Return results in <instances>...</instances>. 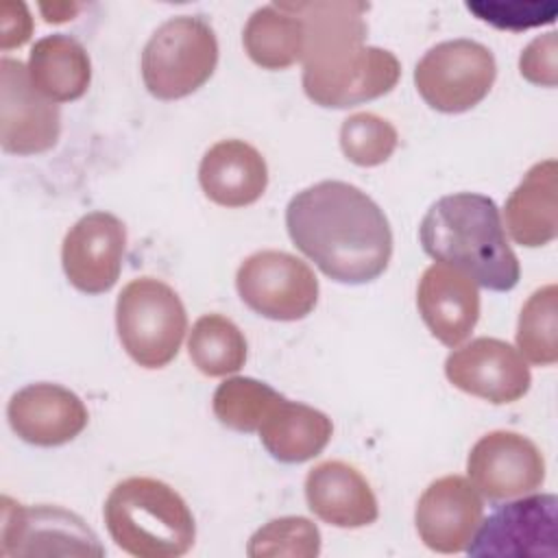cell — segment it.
I'll return each instance as SVG.
<instances>
[{"label":"cell","instance_id":"1","mask_svg":"<svg viewBox=\"0 0 558 558\" xmlns=\"http://www.w3.org/2000/svg\"><path fill=\"white\" fill-rule=\"evenodd\" d=\"M286 229L294 246L338 283H368L392 257L388 218L347 181L329 179L296 192L286 207Z\"/></svg>","mask_w":558,"mask_h":558},{"label":"cell","instance_id":"2","mask_svg":"<svg viewBox=\"0 0 558 558\" xmlns=\"http://www.w3.org/2000/svg\"><path fill=\"white\" fill-rule=\"evenodd\" d=\"M279 7L303 22V89L312 102L347 109L392 92L401 63L390 50L366 46L368 4L314 0Z\"/></svg>","mask_w":558,"mask_h":558},{"label":"cell","instance_id":"3","mask_svg":"<svg viewBox=\"0 0 558 558\" xmlns=\"http://www.w3.org/2000/svg\"><path fill=\"white\" fill-rule=\"evenodd\" d=\"M423 251L469 275L477 286L508 292L519 283L521 266L506 240L499 207L475 192L438 198L421 220Z\"/></svg>","mask_w":558,"mask_h":558},{"label":"cell","instance_id":"4","mask_svg":"<svg viewBox=\"0 0 558 558\" xmlns=\"http://www.w3.org/2000/svg\"><path fill=\"white\" fill-rule=\"evenodd\" d=\"M105 525L113 543L137 558H177L190 551L196 523L185 499L155 477H126L107 495Z\"/></svg>","mask_w":558,"mask_h":558},{"label":"cell","instance_id":"5","mask_svg":"<svg viewBox=\"0 0 558 558\" xmlns=\"http://www.w3.org/2000/svg\"><path fill=\"white\" fill-rule=\"evenodd\" d=\"M116 327L122 349L144 368L170 364L187 331V314L179 294L161 279L129 281L116 301Z\"/></svg>","mask_w":558,"mask_h":558},{"label":"cell","instance_id":"6","mask_svg":"<svg viewBox=\"0 0 558 558\" xmlns=\"http://www.w3.org/2000/svg\"><path fill=\"white\" fill-rule=\"evenodd\" d=\"M218 63V39L201 15L166 20L142 50V81L159 100L185 98L203 87Z\"/></svg>","mask_w":558,"mask_h":558},{"label":"cell","instance_id":"7","mask_svg":"<svg viewBox=\"0 0 558 558\" xmlns=\"http://www.w3.org/2000/svg\"><path fill=\"white\" fill-rule=\"evenodd\" d=\"M497 76L493 52L473 39H447L429 48L414 68L421 98L436 111L462 113L480 105Z\"/></svg>","mask_w":558,"mask_h":558},{"label":"cell","instance_id":"8","mask_svg":"<svg viewBox=\"0 0 558 558\" xmlns=\"http://www.w3.org/2000/svg\"><path fill=\"white\" fill-rule=\"evenodd\" d=\"M240 299L270 320H301L316 307L318 279L314 270L292 253L257 251L248 255L235 275Z\"/></svg>","mask_w":558,"mask_h":558},{"label":"cell","instance_id":"9","mask_svg":"<svg viewBox=\"0 0 558 558\" xmlns=\"http://www.w3.org/2000/svg\"><path fill=\"white\" fill-rule=\"evenodd\" d=\"M556 495H523L517 501L499 506L484 519L464 551L475 558H556Z\"/></svg>","mask_w":558,"mask_h":558},{"label":"cell","instance_id":"10","mask_svg":"<svg viewBox=\"0 0 558 558\" xmlns=\"http://www.w3.org/2000/svg\"><path fill=\"white\" fill-rule=\"evenodd\" d=\"M0 556H102L87 523L59 506H22L2 497Z\"/></svg>","mask_w":558,"mask_h":558},{"label":"cell","instance_id":"11","mask_svg":"<svg viewBox=\"0 0 558 558\" xmlns=\"http://www.w3.org/2000/svg\"><path fill=\"white\" fill-rule=\"evenodd\" d=\"M0 144L4 153L50 150L61 133L59 105L37 92L20 59L0 61Z\"/></svg>","mask_w":558,"mask_h":558},{"label":"cell","instance_id":"12","mask_svg":"<svg viewBox=\"0 0 558 558\" xmlns=\"http://www.w3.org/2000/svg\"><path fill=\"white\" fill-rule=\"evenodd\" d=\"M466 473L475 490L490 501H504L541 488L545 458L527 436L495 429L471 447Z\"/></svg>","mask_w":558,"mask_h":558},{"label":"cell","instance_id":"13","mask_svg":"<svg viewBox=\"0 0 558 558\" xmlns=\"http://www.w3.org/2000/svg\"><path fill=\"white\" fill-rule=\"evenodd\" d=\"M447 379L462 392L495 405L519 401L532 384L521 353L499 338H475L445 360Z\"/></svg>","mask_w":558,"mask_h":558},{"label":"cell","instance_id":"14","mask_svg":"<svg viewBox=\"0 0 558 558\" xmlns=\"http://www.w3.org/2000/svg\"><path fill=\"white\" fill-rule=\"evenodd\" d=\"M124 222L109 211H89L63 238L61 264L68 281L85 294L111 290L122 270Z\"/></svg>","mask_w":558,"mask_h":558},{"label":"cell","instance_id":"15","mask_svg":"<svg viewBox=\"0 0 558 558\" xmlns=\"http://www.w3.org/2000/svg\"><path fill=\"white\" fill-rule=\"evenodd\" d=\"M484 504L462 475L434 480L418 497L414 523L425 547L438 554H460L482 523Z\"/></svg>","mask_w":558,"mask_h":558},{"label":"cell","instance_id":"16","mask_svg":"<svg viewBox=\"0 0 558 558\" xmlns=\"http://www.w3.org/2000/svg\"><path fill=\"white\" fill-rule=\"evenodd\" d=\"M11 429L28 445L59 447L74 440L87 425V408L78 395L59 384H28L9 405Z\"/></svg>","mask_w":558,"mask_h":558},{"label":"cell","instance_id":"17","mask_svg":"<svg viewBox=\"0 0 558 558\" xmlns=\"http://www.w3.org/2000/svg\"><path fill=\"white\" fill-rule=\"evenodd\" d=\"M416 307L438 342L458 347L471 336L480 318L477 283L462 270L436 262L421 275Z\"/></svg>","mask_w":558,"mask_h":558},{"label":"cell","instance_id":"18","mask_svg":"<svg viewBox=\"0 0 558 558\" xmlns=\"http://www.w3.org/2000/svg\"><path fill=\"white\" fill-rule=\"evenodd\" d=\"M307 508L336 527H364L377 521V497L366 477L342 460H327L305 477Z\"/></svg>","mask_w":558,"mask_h":558},{"label":"cell","instance_id":"19","mask_svg":"<svg viewBox=\"0 0 558 558\" xmlns=\"http://www.w3.org/2000/svg\"><path fill=\"white\" fill-rule=\"evenodd\" d=\"M198 183L216 205L246 207L266 192L268 166L262 153L244 140H222L203 155Z\"/></svg>","mask_w":558,"mask_h":558},{"label":"cell","instance_id":"20","mask_svg":"<svg viewBox=\"0 0 558 558\" xmlns=\"http://www.w3.org/2000/svg\"><path fill=\"white\" fill-rule=\"evenodd\" d=\"M558 163L545 159L534 163L521 183L512 190L504 207V220L510 238L527 248L549 244L558 233L556 190Z\"/></svg>","mask_w":558,"mask_h":558},{"label":"cell","instance_id":"21","mask_svg":"<svg viewBox=\"0 0 558 558\" xmlns=\"http://www.w3.org/2000/svg\"><path fill=\"white\" fill-rule=\"evenodd\" d=\"M257 434L275 460L299 464L316 458L327 447L333 425L325 412L281 397L262 421Z\"/></svg>","mask_w":558,"mask_h":558},{"label":"cell","instance_id":"22","mask_svg":"<svg viewBox=\"0 0 558 558\" xmlns=\"http://www.w3.org/2000/svg\"><path fill=\"white\" fill-rule=\"evenodd\" d=\"M28 76L52 102L78 100L92 81L87 50L70 35L54 33L35 41L28 54Z\"/></svg>","mask_w":558,"mask_h":558},{"label":"cell","instance_id":"23","mask_svg":"<svg viewBox=\"0 0 558 558\" xmlns=\"http://www.w3.org/2000/svg\"><path fill=\"white\" fill-rule=\"evenodd\" d=\"M242 44L253 63L264 70H286L303 59L305 28L303 22L281 9L266 4L251 13L242 31Z\"/></svg>","mask_w":558,"mask_h":558},{"label":"cell","instance_id":"24","mask_svg":"<svg viewBox=\"0 0 558 558\" xmlns=\"http://www.w3.org/2000/svg\"><path fill=\"white\" fill-rule=\"evenodd\" d=\"M187 355L207 377L238 373L246 362V338L240 327L222 314H203L190 331Z\"/></svg>","mask_w":558,"mask_h":558},{"label":"cell","instance_id":"25","mask_svg":"<svg viewBox=\"0 0 558 558\" xmlns=\"http://www.w3.org/2000/svg\"><path fill=\"white\" fill-rule=\"evenodd\" d=\"M558 288L547 283L530 294L519 314L517 349L521 357L536 366H551L558 362Z\"/></svg>","mask_w":558,"mask_h":558},{"label":"cell","instance_id":"26","mask_svg":"<svg viewBox=\"0 0 558 558\" xmlns=\"http://www.w3.org/2000/svg\"><path fill=\"white\" fill-rule=\"evenodd\" d=\"M275 388L253 377L225 379L211 399L216 418L235 432H257L266 414L281 399Z\"/></svg>","mask_w":558,"mask_h":558},{"label":"cell","instance_id":"27","mask_svg":"<svg viewBox=\"0 0 558 558\" xmlns=\"http://www.w3.org/2000/svg\"><path fill=\"white\" fill-rule=\"evenodd\" d=\"M397 144V129L386 118L371 111L353 113L340 126V148L344 157L362 168L388 161Z\"/></svg>","mask_w":558,"mask_h":558},{"label":"cell","instance_id":"28","mask_svg":"<svg viewBox=\"0 0 558 558\" xmlns=\"http://www.w3.org/2000/svg\"><path fill=\"white\" fill-rule=\"evenodd\" d=\"M246 554L262 556H292L314 558L320 554V532L316 523L305 517H279L262 525L251 538Z\"/></svg>","mask_w":558,"mask_h":558},{"label":"cell","instance_id":"29","mask_svg":"<svg viewBox=\"0 0 558 558\" xmlns=\"http://www.w3.org/2000/svg\"><path fill=\"white\" fill-rule=\"evenodd\" d=\"M480 20L497 26L521 31L538 24H551L556 17V2H466Z\"/></svg>","mask_w":558,"mask_h":558},{"label":"cell","instance_id":"30","mask_svg":"<svg viewBox=\"0 0 558 558\" xmlns=\"http://www.w3.org/2000/svg\"><path fill=\"white\" fill-rule=\"evenodd\" d=\"M556 33L549 31L532 39L519 57V72L525 81L543 87L556 85Z\"/></svg>","mask_w":558,"mask_h":558},{"label":"cell","instance_id":"31","mask_svg":"<svg viewBox=\"0 0 558 558\" xmlns=\"http://www.w3.org/2000/svg\"><path fill=\"white\" fill-rule=\"evenodd\" d=\"M0 24H2V35H0V46L2 50L22 46L28 41L31 31H33V20L24 2H11L4 0L0 7Z\"/></svg>","mask_w":558,"mask_h":558}]
</instances>
